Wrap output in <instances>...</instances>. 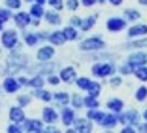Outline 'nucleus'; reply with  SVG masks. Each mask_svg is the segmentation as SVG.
I'll return each mask as SVG.
<instances>
[{
	"label": "nucleus",
	"instance_id": "f257e3e1",
	"mask_svg": "<svg viewBox=\"0 0 147 133\" xmlns=\"http://www.w3.org/2000/svg\"><path fill=\"white\" fill-rule=\"evenodd\" d=\"M114 71H116V69H114L113 65H110V63H96V65L92 66V73H93V75H96V77H98V78L109 77V75H112Z\"/></svg>",
	"mask_w": 147,
	"mask_h": 133
},
{
	"label": "nucleus",
	"instance_id": "f03ea898",
	"mask_svg": "<svg viewBox=\"0 0 147 133\" xmlns=\"http://www.w3.org/2000/svg\"><path fill=\"white\" fill-rule=\"evenodd\" d=\"M105 46V42L98 37H89L80 43V49L83 50H98Z\"/></svg>",
	"mask_w": 147,
	"mask_h": 133
},
{
	"label": "nucleus",
	"instance_id": "7ed1b4c3",
	"mask_svg": "<svg viewBox=\"0 0 147 133\" xmlns=\"http://www.w3.org/2000/svg\"><path fill=\"white\" fill-rule=\"evenodd\" d=\"M17 41H18V37L15 31L9 29V31L3 32V34H1V43L7 49H13L17 45Z\"/></svg>",
	"mask_w": 147,
	"mask_h": 133
},
{
	"label": "nucleus",
	"instance_id": "20e7f679",
	"mask_svg": "<svg viewBox=\"0 0 147 133\" xmlns=\"http://www.w3.org/2000/svg\"><path fill=\"white\" fill-rule=\"evenodd\" d=\"M127 63L137 69V66H144L147 63V56L144 53H133L129 57Z\"/></svg>",
	"mask_w": 147,
	"mask_h": 133
},
{
	"label": "nucleus",
	"instance_id": "39448f33",
	"mask_svg": "<svg viewBox=\"0 0 147 133\" xmlns=\"http://www.w3.org/2000/svg\"><path fill=\"white\" fill-rule=\"evenodd\" d=\"M25 63H26V57L21 56V54H15V56H12L8 66L11 67V71H16V70H20L21 67H24Z\"/></svg>",
	"mask_w": 147,
	"mask_h": 133
},
{
	"label": "nucleus",
	"instance_id": "423d86ee",
	"mask_svg": "<svg viewBox=\"0 0 147 133\" xmlns=\"http://www.w3.org/2000/svg\"><path fill=\"white\" fill-rule=\"evenodd\" d=\"M125 26H126V21L122 19H119V17H112L107 22V28L110 32H119V31H122Z\"/></svg>",
	"mask_w": 147,
	"mask_h": 133
},
{
	"label": "nucleus",
	"instance_id": "0eeeda50",
	"mask_svg": "<svg viewBox=\"0 0 147 133\" xmlns=\"http://www.w3.org/2000/svg\"><path fill=\"white\" fill-rule=\"evenodd\" d=\"M138 120H139V115H138V112L135 111H127L126 113H122L121 116H119V121L123 124V125H126V124H137Z\"/></svg>",
	"mask_w": 147,
	"mask_h": 133
},
{
	"label": "nucleus",
	"instance_id": "6e6552de",
	"mask_svg": "<svg viewBox=\"0 0 147 133\" xmlns=\"http://www.w3.org/2000/svg\"><path fill=\"white\" fill-rule=\"evenodd\" d=\"M72 124L75 127V130H78V132H91L92 130V124L87 119H78Z\"/></svg>",
	"mask_w": 147,
	"mask_h": 133
},
{
	"label": "nucleus",
	"instance_id": "1a4fd4ad",
	"mask_svg": "<svg viewBox=\"0 0 147 133\" xmlns=\"http://www.w3.org/2000/svg\"><path fill=\"white\" fill-rule=\"evenodd\" d=\"M54 48L51 46H43L41 48L40 50H38V53H37V58L40 59V61L45 62V61H49V59L53 58V56H54Z\"/></svg>",
	"mask_w": 147,
	"mask_h": 133
},
{
	"label": "nucleus",
	"instance_id": "9d476101",
	"mask_svg": "<svg viewBox=\"0 0 147 133\" xmlns=\"http://www.w3.org/2000/svg\"><path fill=\"white\" fill-rule=\"evenodd\" d=\"M9 119L13 121V123H21L25 119V113L20 107H12L9 109Z\"/></svg>",
	"mask_w": 147,
	"mask_h": 133
},
{
	"label": "nucleus",
	"instance_id": "9b49d317",
	"mask_svg": "<svg viewBox=\"0 0 147 133\" xmlns=\"http://www.w3.org/2000/svg\"><path fill=\"white\" fill-rule=\"evenodd\" d=\"M30 16L28 15V13H25V12H20V13H17V15L15 16V22H16V25H17L18 28H25V26H28V25L30 24Z\"/></svg>",
	"mask_w": 147,
	"mask_h": 133
},
{
	"label": "nucleus",
	"instance_id": "f8f14e48",
	"mask_svg": "<svg viewBox=\"0 0 147 133\" xmlns=\"http://www.w3.org/2000/svg\"><path fill=\"white\" fill-rule=\"evenodd\" d=\"M42 119L43 121H46V123H55V121L58 120V113L55 112V109L50 108V107H46V108H43L42 111Z\"/></svg>",
	"mask_w": 147,
	"mask_h": 133
},
{
	"label": "nucleus",
	"instance_id": "ddd939ff",
	"mask_svg": "<svg viewBox=\"0 0 147 133\" xmlns=\"http://www.w3.org/2000/svg\"><path fill=\"white\" fill-rule=\"evenodd\" d=\"M63 82H72L75 78H76V71H75V69L74 67H64L63 70L61 71V77H59Z\"/></svg>",
	"mask_w": 147,
	"mask_h": 133
},
{
	"label": "nucleus",
	"instance_id": "4468645a",
	"mask_svg": "<svg viewBox=\"0 0 147 133\" xmlns=\"http://www.w3.org/2000/svg\"><path fill=\"white\" fill-rule=\"evenodd\" d=\"M3 87H4V90L7 91V92L9 94H12V92H16V91L20 88V84L17 83V81H16L15 78H7L5 81H4L3 83Z\"/></svg>",
	"mask_w": 147,
	"mask_h": 133
},
{
	"label": "nucleus",
	"instance_id": "2eb2a0df",
	"mask_svg": "<svg viewBox=\"0 0 147 133\" xmlns=\"http://www.w3.org/2000/svg\"><path fill=\"white\" fill-rule=\"evenodd\" d=\"M147 33V25L144 24H138L134 25L129 29V37H137V36H143Z\"/></svg>",
	"mask_w": 147,
	"mask_h": 133
},
{
	"label": "nucleus",
	"instance_id": "dca6fc26",
	"mask_svg": "<svg viewBox=\"0 0 147 133\" xmlns=\"http://www.w3.org/2000/svg\"><path fill=\"white\" fill-rule=\"evenodd\" d=\"M74 119H75V113L71 108H64L62 112V121L66 127H70L71 124L74 123Z\"/></svg>",
	"mask_w": 147,
	"mask_h": 133
},
{
	"label": "nucleus",
	"instance_id": "f3484780",
	"mask_svg": "<svg viewBox=\"0 0 147 133\" xmlns=\"http://www.w3.org/2000/svg\"><path fill=\"white\" fill-rule=\"evenodd\" d=\"M42 127L43 125L40 120H29L25 123V129L28 132H41Z\"/></svg>",
	"mask_w": 147,
	"mask_h": 133
},
{
	"label": "nucleus",
	"instance_id": "a211bd4d",
	"mask_svg": "<svg viewBox=\"0 0 147 133\" xmlns=\"http://www.w3.org/2000/svg\"><path fill=\"white\" fill-rule=\"evenodd\" d=\"M107 105H108V108L110 109V111H113V112H121L122 111V108H123V102L122 100H119V99H117V98H113V99H110L109 102L107 103Z\"/></svg>",
	"mask_w": 147,
	"mask_h": 133
},
{
	"label": "nucleus",
	"instance_id": "6ab92c4d",
	"mask_svg": "<svg viewBox=\"0 0 147 133\" xmlns=\"http://www.w3.org/2000/svg\"><path fill=\"white\" fill-rule=\"evenodd\" d=\"M117 121H118V119H117V116H114V115H104V117H102V120L100 121V124L102 125V127L105 128H113L114 125L117 124Z\"/></svg>",
	"mask_w": 147,
	"mask_h": 133
},
{
	"label": "nucleus",
	"instance_id": "aec40b11",
	"mask_svg": "<svg viewBox=\"0 0 147 133\" xmlns=\"http://www.w3.org/2000/svg\"><path fill=\"white\" fill-rule=\"evenodd\" d=\"M45 19H46V21L49 22V24H53V25H59L61 24V21H62L59 13L55 12V11H49V12H46Z\"/></svg>",
	"mask_w": 147,
	"mask_h": 133
},
{
	"label": "nucleus",
	"instance_id": "412c9836",
	"mask_svg": "<svg viewBox=\"0 0 147 133\" xmlns=\"http://www.w3.org/2000/svg\"><path fill=\"white\" fill-rule=\"evenodd\" d=\"M49 40H50V42L54 43V45H62V43H64L66 38H64L63 33H62L61 31H57V32H54V33L50 36Z\"/></svg>",
	"mask_w": 147,
	"mask_h": 133
},
{
	"label": "nucleus",
	"instance_id": "4be33fe9",
	"mask_svg": "<svg viewBox=\"0 0 147 133\" xmlns=\"http://www.w3.org/2000/svg\"><path fill=\"white\" fill-rule=\"evenodd\" d=\"M62 33H63L64 38L68 41H72L78 37V32H76V29H75V26H67V28H64L63 31H62Z\"/></svg>",
	"mask_w": 147,
	"mask_h": 133
},
{
	"label": "nucleus",
	"instance_id": "5701e85b",
	"mask_svg": "<svg viewBox=\"0 0 147 133\" xmlns=\"http://www.w3.org/2000/svg\"><path fill=\"white\" fill-rule=\"evenodd\" d=\"M104 115L105 113H102V112H100V111H96L95 108H91L88 111V113H87V116H88L89 120H95L96 123H100V121L102 120V117H104Z\"/></svg>",
	"mask_w": 147,
	"mask_h": 133
},
{
	"label": "nucleus",
	"instance_id": "b1692460",
	"mask_svg": "<svg viewBox=\"0 0 147 133\" xmlns=\"http://www.w3.org/2000/svg\"><path fill=\"white\" fill-rule=\"evenodd\" d=\"M95 24H96V16H89V17H87V19H84L82 21L80 28H82L83 31H89Z\"/></svg>",
	"mask_w": 147,
	"mask_h": 133
},
{
	"label": "nucleus",
	"instance_id": "393cba45",
	"mask_svg": "<svg viewBox=\"0 0 147 133\" xmlns=\"http://www.w3.org/2000/svg\"><path fill=\"white\" fill-rule=\"evenodd\" d=\"M34 95L38 98V99H42L43 102H50L53 99V95L46 90H42V88H37V91L34 92Z\"/></svg>",
	"mask_w": 147,
	"mask_h": 133
},
{
	"label": "nucleus",
	"instance_id": "a878e982",
	"mask_svg": "<svg viewBox=\"0 0 147 133\" xmlns=\"http://www.w3.org/2000/svg\"><path fill=\"white\" fill-rule=\"evenodd\" d=\"M87 91H88V94L91 96H95V98H97V96L100 95L101 86L97 83V82H91V84H89V87L87 88Z\"/></svg>",
	"mask_w": 147,
	"mask_h": 133
},
{
	"label": "nucleus",
	"instance_id": "bb28decb",
	"mask_svg": "<svg viewBox=\"0 0 147 133\" xmlns=\"http://www.w3.org/2000/svg\"><path fill=\"white\" fill-rule=\"evenodd\" d=\"M83 104L86 105V107H88V108H97L98 107V102L96 100L95 96H86L84 99H83Z\"/></svg>",
	"mask_w": 147,
	"mask_h": 133
},
{
	"label": "nucleus",
	"instance_id": "cd10ccee",
	"mask_svg": "<svg viewBox=\"0 0 147 133\" xmlns=\"http://www.w3.org/2000/svg\"><path fill=\"white\" fill-rule=\"evenodd\" d=\"M43 79H42V77H34V78H32L30 81L28 82V84L29 86H32V87H34V88H42V86H43Z\"/></svg>",
	"mask_w": 147,
	"mask_h": 133
},
{
	"label": "nucleus",
	"instance_id": "c85d7f7f",
	"mask_svg": "<svg viewBox=\"0 0 147 133\" xmlns=\"http://www.w3.org/2000/svg\"><path fill=\"white\" fill-rule=\"evenodd\" d=\"M30 15L34 16V17H41V16L43 15V8H42V4H34V5H32L30 8Z\"/></svg>",
	"mask_w": 147,
	"mask_h": 133
},
{
	"label": "nucleus",
	"instance_id": "c756f323",
	"mask_svg": "<svg viewBox=\"0 0 147 133\" xmlns=\"http://www.w3.org/2000/svg\"><path fill=\"white\" fill-rule=\"evenodd\" d=\"M54 96H55V99L58 100L59 103H62L63 105H67L68 102H70V96H68L67 92H57Z\"/></svg>",
	"mask_w": 147,
	"mask_h": 133
},
{
	"label": "nucleus",
	"instance_id": "7c9ffc66",
	"mask_svg": "<svg viewBox=\"0 0 147 133\" xmlns=\"http://www.w3.org/2000/svg\"><path fill=\"white\" fill-rule=\"evenodd\" d=\"M135 75H137L138 79L146 82L147 81V67L144 66H141L139 69H135Z\"/></svg>",
	"mask_w": 147,
	"mask_h": 133
},
{
	"label": "nucleus",
	"instance_id": "2f4dec72",
	"mask_svg": "<svg viewBox=\"0 0 147 133\" xmlns=\"http://www.w3.org/2000/svg\"><path fill=\"white\" fill-rule=\"evenodd\" d=\"M146 98H147V88L144 86L139 87L137 90V92H135V99L139 100V102H143Z\"/></svg>",
	"mask_w": 147,
	"mask_h": 133
},
{
	"label": "nucleus",
	"instance_id": "473e14b6",
	"mask_svg": "<svg viewBox=\"0 0 147 133\" xmlns=\"http://www.w3.org/2000/svg\"><path fill=\"white\" fill-rule=\"evenodd\" d=\"M123 15L126 16V19L127 20H137L141 17V15H139V12L135 10H125V12H123Z\"/></svg>",
	"mask_w": 147,
	"mask_h": 133
},
{
	"label": "nucleus",
	"instance_id": "72a5a7b5",
	"mask_svg": "<svg viewBox=\"0 0 147 133\" xmlns=\"http://www.w3.org/2000/svg\"><path fill=\"white\" fill-rule=\"evenodd\" d=\"M92 81H89L88 78H79V79H76V86L79 87V88H82V90H86L89 87V84H91Z\"/></svg>",
	"mask_w": 147,
	"mask_h": 133
},
{
	"label": "nucleus",
	"instance_id": "f704fd0d",
	"mask_svg": "<svg viewBox=\"0 0 147 133\" xmlns=\"http://www.w3.org/2000/svg\"><path fill=\"white\" fill-rule=\"evenodd\" d=\"M25 42H26V45H29V46H34L37 42H38V37H37L36 34H26V37H25Z\"/></svg>",
	"mask_w": 147,
	"mask_h": 133
},
{
	"label": "nucleus",
	"instance_id": "c9c22d12",
	"mask_svg": "<svg viewBox=\"0 0 147 133\" xmlns=\"http://www.w3.org/2000/svg\"><path fill=\"white\" fill-rule=\"evenodd\" d=\"M5 5L11 10H18L21 7V0H5Z\"/></svg>",
	"mask_w": 147,
	"mask_h": 133
},
{
	"label": "nucleus",
	"instance_id": "e433bc0d",
	"mask_svg": "<svg viewBox=\"0 0 147 133\" xmlns=\"http://www.w3.org/2000/svg\"><path fill=\"white\" fill-rule=\"evenodd\" d=\"M9 17H11V11L0 10V24H4V22H7Z\"/></svg>",
	"mask_w": 147,
	"mask_h": 133
},
{
	"label": "nucleus",
	"instance_id": "4c0bfd02",
	"mask_svg": "<svg viewBox=\"0 0 147 133\" xmlns=\"http://www.w3.org/2000/svg\"><path fill=\"white\" fill-rule=\"evenodd\" d=\"M49 4L57 11H61L63 8V1L62 0H49Z\"/></svg>",
	"mask_w": 147,
	"mask_h": 133
},
{
	"label": "nucleus",
	"instance_id": "58836bf2",
	"mask_svg": "<svg viewBox=\"0 0 147 133\" xmlns=\"http://www.w3.org/2000/svg\"><path fill=\"white\" fill-rule=\"evenodd\" d=\"M66 5H67V8L70 11H75V10H78V7H79V0H67Z\"/></svg>",
	"mask_w": 147,
	"mask_h": 133
},
{
	"label": "nucleus",
	"instance_id": "ea45409f",
	"mask_svg": "<svg viewBox=\"0 0 147 133\" xmlns=\"http://www.w3.org/2000/svg\"><path fill=\"white\" fill-rule=\"evenodd\" d=\"M29 102H30V96L29 95H21L18 96V103H20V105L21 107H25V105L29 104Z\"/></svg>",
	"mask_w": 147,
	"mask_h": 133
},
{
	"label": "nucleus",
	"instance_id": "a19ab883",
	"mask_svg": "<svg viewBox=\"0 0 147 133\" xmlns=\"http://www.w3.org/2000/svg\"><path fill=\"white\" fill-rule=\"evenodd\" d=\"M129 46L131 48H141V46H147V38H143V40H138L134 41L133 43H130Z\"/></svg>",
	"mask_w": 147,
	"mask_h": 133
},
{
	"label": "nucleus",
	"instance_id": "79ce46f5",
	"mask_svg": "<svg viewBox=\"0 0 147 133\" xmlns=\"http://www.w3.org/2000/svg\"><path fill=\"white\" fill-rule=\"evenodd\" d=\"M72 104L75 105V107H82V105H83V98H82V96H79L78 94H74Z\"/></svg>",
	"mask_w": 147,
	"mask_h": 133
},
{
	"label": "nucleus",
	"instance_id": "37998d69",
	"mask_svg": "<svg viewBox=\"0 0 147 133\" xmlns=\"http://www.w3.org/2000/svg\"><path fill=\"white\" fill-rule=\"evenodd\" d=\"M134 70H135V67H133V66L129 65V63H126L125 66L121 67V73H122V74H130V73H133Z\"/></svg>",
	"mask_w": 147,
	"mask_h": 133
},
{
	"label": "nucleus",
	"instance_id": "c03bdc74",
	"mask_svg": "<svg viewBox=\"0 0 147 133\" xmlns=\"http://www.w3.org/2000/svg\"><path fill=\"white\" fill-rule=\"evenodd\" d=\"M70 24L72 25V26H80V24H82V20L79 19V17H71V20H70Z\"/></svg>",
	"mask_w": 147,
	"mask_h": 133
},
{
	"label": "nucleus",
	"instance_id": "a18cd8bd",
	"mask_svg": "<svg viewBox=\"0 0 147 133\" xmlns=\"http://www.w3.org/2000/svg\"><path fill=\"white\" fill-rule=\"evenodd\" d=\"M47 81H49V83H50V84H53V86H57V84L59 83V78H58V77H55V75H50Z\"/></svg>",
	"mask_w": 147,
	"mask_h": 133
},
{
	"label": "nucleus",
	"instance_id": "49530a36",
	"mask_svg": "<svg viewBox=\"0 0 147 133\" xmlns=\"http://www.w3.org/2000/svg\"><path fill=\"white\" fill-rule=\"evenodd\" d=\"M8 132H21V128H18V125L13 124V125H9L8 127Z\"/></svg>",
	"mask_w": 147,
	"mask_h": 133
},
{
	"label": "nucleus",
	"instance_id": "de8ad7c7",
	"mask_svg": "<svg viewBox=\"0 0 147 133\" xmlns=\"http://www.w3.org/2000/svg\"><path fill=\"white\" fill-rule=\"evenodd\" d=\"M110 83L113 84V86H119V84H121V78L119 77L112 78V79H110Z\"/></svg>",
	"mask_w": 147,
	"mask_h": 133
},
{
	"label": "nucleus",
	"instance_id": "09e8293b",
	"mask_svg": "<svg viewBox=\"0 0 147 133\" xmlns=\"http://www.w3.org/2000/svg\"><path fill=\"white\" fill-rule=\"evenodd\" d=\"M96 1H97V0H82L83 5H86V7H91V5H93V4H95Z\"/></svg>",
	"mask_w": 147,
	"mask_h": 133
},
{
	"label": "nucleus",
	"instance_id": "8fccbe9b",
	"mask_svg": "<svg viewBox=\"0 0 147 133\" xmlns=\"http://www.w3.org/2000/svg\"><path fill=\"white\" fill-rule=\"evenodd\" d=\"M109 1H110V4H113V5H121L123 0H109Z\"/></svg>",
	"mask_w": 147,
	"mask_h": 133
},
{
	"label": "nucleus",
	"instance_id": "3c124183",
	"mask_svg": "<svg viewBox=\"0 0 147 133\" xmlns=\"http://www.w3.org/2000/svg\"><path fill=\"white\" fill-rule=\"evenodd\" d=\"M139 130H141V132H147V124H142V125H139Z\"/></svg>",
	"mask_w": 147,
	"mask_h": 133
},
{
	"label": "nucleus",
	"instance_id": "603ef678",
	"mask_svg": "<svg viewBox=\"0 0 147 133\" xmlns=\"http://www.w3.org/2000/svg\"><path fill=\"white\" fill-rule=\"evenodd\" d=\"M133 132H134L133 128H123L122 129V133H133Z\"/></svg>",
	"mask_w": 147,
	"mask_h": 133
},
{
	"label": "nucleus",
	"instance_id": "864d4df0",
	"mask_svg": "<svg viewBox=\"0 0 147 133\" xmlns=\"http://www.w3.org/2000/svg\"><path fill=\"white\" fill-rule=\"evenodd\" d=\"M139 1V4H142V5H147V0H138Z\"/></svg>",
	"mask_w": 147,
	"mask_h": 133
},
{
	"label": "nucleus",
	"instance_id": "5fc2aeb1",
	"mask_svg": "<svg viewBox=\"0 0 147 133\" xmlns=\"http://www.w3.org/2000/svg\"><path fill=\"white\" fill-rule=\"evenodd\" d=\"M36 1H37V4H42V5H43L46 0H36Z\"/></svg>",
	"mask_w": 147,
	"mask_h": 133
},
{
	"label": "nucleus",
	"instance_id": "6e6d98bb",
	"mask_svg": "<svg viewBox=\"0 0 147 133\" xmlns=\"http://www.w3.org/2000/svg\"><path fill=\"white\" fill-rule=\"evenodd\" d=\"M143 117H144V120L147 121V109H146V111H144V113H143Z\"/></svg>",
	"mask_w": 147,
	"mask_h": 133
},
{
	"label": "nucleus",
	"instance_id": "4d7b16f0",
	"mask_svg": "<svg viewBox=\"0 0 147 133\" xmlns=\"http://www.w3.org/2000/svg\"><path fill=\"white\" fill-rule=\"evenodd\" d=\"M98 3H105V1H107V0H97Z\"/></svg>",
	"mask_w": 147,
	"mask_h": 133
},
{
	"label": "nucleus",
	"instance_id": "13d9d810",
	"mask_svg": "<svg viewBox=\"0 0 147 133\" xmlns=\"http://www.w3.org/2000/svg\"><path fill=\"white\" fill-rule=\"evenodd\" d=\"M1 29H3V24H0V31H1Z\"/></svg>",
	"mask_w": 147,
	"mask_h": 133
},
{
	"label": "nucleus",
	"instance_id": "bf43d9fd",
	"mask_svg": "<svg viewBox=\"0 0 147 133\" xmlns=\"http://www.w3.org/2000/svg\"><path fill=\"white\" fill-rule=\"evenodd\" d=\"M26 1H32V0H26Z\"/></svg>",
	"mask_w": 147,
	"mask_h": 133
}]
</instances>
